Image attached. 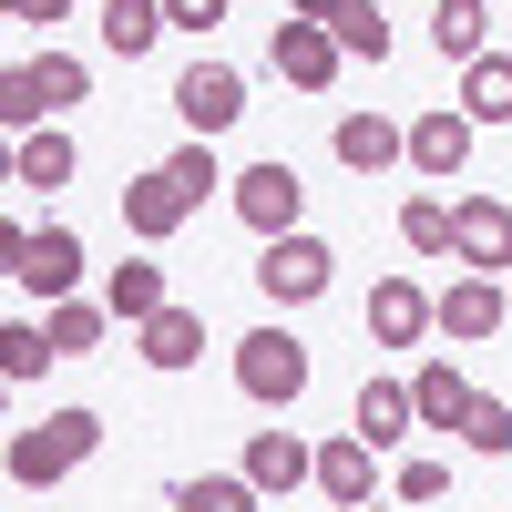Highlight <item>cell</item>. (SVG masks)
Segmentation results:
<instances>
[{"mask_svg":"<svg viewBox=\"0 0 512 512\" xmlns=\"http://www.w3.org/2000/svg\"><path fill=\"white\" fill-rule=\"evenodd\" d=\"M93 451H103V420H93V410H41L31 431H11V482H21V492H52V482L82 472Z\"/></svg>","mask_w":512,"mask_h":512,"instance_id":"cell-1","label":"cell"},{"mask_svg":"<svg viewBox=\"0 0 512 512\" xmlns=\"http://www.w3.org/2000/svg\"><path fill=\"white\" fill-rule=\"evenodd\" d=\"M82 93H93V72L72 52H31V62L0 72V123H11V134H41V123H62Z\"/></svg>","mask_w":512,"mask_h":512,"instance_id":"cell-2","label":"cell"},{"mask_svg":"<svg viewBox=\"0 0 512 512\" xmlns=\"http://www.w3.org/2000/svg\"><path fill=\"white\" fill-rule=\"evenodd\" d=\"M236 390L256 410H297L308 400V338L297 328H246L236 338Z\"/></svg>","mask_w":512,"mask_h":512,"instance_id":"cell-3","label":"cell"},{"mask_svg":"<svg viewBox=\"0 0 512 512\" xmlns=\"http://www.w3.org/2000/svg\"><path fill=\"white\" fill-rule=\"evenodd\" d=\"M0 256H11V287L21 297H41V308H62V297L82 287V236L72 226H0Z\"/></svg>","mask_w":512,"mask_h":512,"instance_id":"cell-4","label":"cell"},{"mask_svg":"<svg viewBox=\"0 0 512 512\" xmlns=\"http://www.w3.org/2000/svg\"><path fill=\"white\" fill-rule=\"evenodd\" d=\"M175 113H185V134H195V144L236 134V123H246V72H236V62H205V52H195V62L175 72Z\"/></svg>","mask_w":512,"mask_h":512,"instance_id":"cell-5","label":"cell"},{"mask_svg":"<svg viewBox=\"0 0 512 512\" xmlns=\"http://www.w3.org/2000/svg\"><path fill=\"white\" fill-rule=\"evenodd\" d=\"M256 287L277 297V308H308V297H328L338 287V256H328V236H267V256H256Z\"/></svg>","mask_w":512,"mask_h":512,"instance_id":"cell-6","label":"cell"},{"mask_svg":"<svg viewBox=\"0 0 512 512\" xmlns=\"http://www.w3.org/2000/svg\"><path fill=\"white\" fill-rule=\"evenodd\" d=\"M226 205H236L256 236H297V216H308V185H297L287 154H267V164H246V175L226 185Z\"/></svg>","mask_w":512,"mask_h":512,"instance_id":"cell-7","label":"cell"},{"mask_svg":"<svg viewBox=\"0 0 512 512\" xmlns=\"http://www.w3.org/2000/svg\"><path fill=\"white\" fill-rule=\"evenodd\" d=\"M451 267L461 277H502L512 267V205L502 195H451Z\"/></svg>","mask_w":512,"mask_h":512,"instance_id":"cell-8","label":"cell"},{"mask_svg":"<svg viewBox=\"0 0 512 512\" xmlns=\"http://www.w3.org/2000/svg\"><path fill=\"white\" fill-rule=\"evenodd\" d=\"M472 134H482V123L461 113V103L410 113V175H420V185H461V164H472Z\"/></svg>","mask_w":512,"mask_h":512,"instance_id":"cell-9","label":"cell"},{"mask_svg":"<svg viewBox=\"0 0 512 512\" xmlns=\"http://www.w3.org/2000/svg\"><path fill=\"white\" fill-rule=\"evenodd\" d=\"M369 338L379 349H420V338H441V297L420 277H379L369 287Z\"/></svg>","mask_w":512,"mask_h":512,"instance_id":"cell-10","label":"cell"},{"mask_svg":"<svg viewBox=\"0 0 512 512\" xmlns=\"http://www.w3.org/2000/svg\"><path fill=\"white\" fill-rule=\"evenodd\" d=\"M267 62H277V82H297V93H328L349 52H338V31H328V21H277Z\"/></svg>","mask_w":512,"mask_h":512,"instance_id":"cell-11","label":"cell"},{"mask_svg":"<svg viewBox=\"0 0 512 512\" xmlns=\"http://www.w3.org/2000/svg\"><path fill=\"white\" fill-rule=\"evenodd\" d=\"M502 318H512L502 277H451V287H441V338H451V349H482V338H502Z\"/></svg>","mask_w":512,"mask_h":512,"instance_id":"cell-12","label":"cell"},{"mask_svg":"<svg viewBox=\"0 0 512 512\" xmlns=\"http://www.w3.org/2000/svg\"><path fill=\"white\" fill-rule=\"evenodd\" d=\"M185 216H195V195H185L175 175H164V164H144V175L123 185V236H144V246H164V236H175Z\"/></svg>","mask_w":512,"mask_h":512,"instance_id":"cell-13","label":"cell"},{"mask_svg":"<svg viewBox=\"0 0 512 512\" xmlns=\"http://www.w3.org/2000/svg\"><path fill=\"white\" fill-rule=\"evenodd\" d=\"M338 164L349 175H390V164H410V123H390V113H338Z\"/></svg>","mask_w":512,"mask_h":512,"instance_id":"cell-14","label":"cell"},{"mask_svg":"<svg viewBox=\"0 0 512 512\" xmlns=\"http://www.w3.org/2000/svg\"><path fill=\"white\" fill-rule=\"evenodd\" d=\"M349 431L369 451H400L420 431V400H410V379H359V410H349Z\"/></svg>","mask_w":512,"mask_h":512,"instance_id":"cell-15","label":"cell"},{"mask_svg":"<svg viewBox=\"0 0 512 512\" xmlns=\"http://www.w3.org/2000/svg\"><path fill=\"white\" fill-rule=\"evenodd\" d=\"M318 492H328L338 512H359V502H379V451H369L359 431H338V441H318Z\"/></svg>","mask_w":512,"mask_h":512,"instance_id":"cell-16","label":"cell"},{"mask_svg":"<svg viewBox=\"0 0 512 512\" xmlns=\"http://www.w3.org/2000/svg\"><path fill=\"white\" fill-rule=\"evenodd\" d=\"M72 175H82V144L62 134V123L11 134V185H41V195H52V185H72Z\"/></svg>","mask_w":512,"mask_h":512,"instance_id":"cell-17","label":"cell"},{"mask_svg":"<svg viewBox=\"0 0 512 512\" xmlns=\"http://www.w3.org/2000/svg\"><path fill=\"white\" fill-rule=\"evenodd\" d=\"M410 400H420V431H461V410H472V379L451 369V349H431L410 369Z\"/></svg>","mask_w":512,"mask_h":512,"instance_id":"cell-18","label":"cell"},{"mask_svg":"<svg viewBox=\"0 0 512 512\" xmlns=\"http://www.w3.org/2000/svg\"><path fill=\"white\" fill-rule=\"evenodd\" d=\"M103 308H113V328L164 318V308H175V297H164V267H154V256H123V267L103 277Z\"/></svg>","mask_w":512,"mask_h":512,"instance_id":"cell-19","label":"cell"},{"mask_svg":"<svg viewBox=\"0 0 512 512\" xmlns=\"http://www.w3.org/2000/svg\"><path fill=\"white\" fill-rule=\"evenodd\" d=\"M246 482L256 492H297V482H318V451L297 441V431H256L246 441Z\"/></svg>","mask_w":512,"mask_h":512,"instance_id":"cell-20","label":"cell"},{"mask_svg":"<svg viewBox=\"0 0 512 512\" xmlns=\"http://www.w3.org/2000/svg\"><path fill=\"white\" fill-rule=\"evenodd\" d=\"M93 31H103V52H113V62H144L175 21H164V0H103V21H93Z\"/></svg>","mask_w":512,"mask_h":512,"instance_id":"cell-21","label":"cell"},{"mask_svg":"<svg viewBox=\"0 0 512 512\" xmlns=\"http://www.w3.org/2000/svg\"><path fill=\"white\" fill-rule=\"evenodd\" d=\"M134 338H144V369H164V379L205 359V318H195V308H164V318H144Z\"/></svg>","mask_w":512,"mask_h":512,"instance_id":"cell-22","label":"cell"},{"mask_svg":"<svg viewBox=\"0 0 512 512\" xmlns=\"http://www.w3.org/2000/svg\"><path fill=\"white\" fill-rule=\"evenodd\" d=\"M431 41H441V62L472 72V62L492 52V11H482V0H441V11H431Z\"/></svg>","mask_w":512,"mask_h":512,"instance_id":"cell-23","label":"cell"},{"mask_svg":"<svg viewBox=\"0 0 512 512\" xmlns=\"http://www.w3.org/2000/svg\"><path fill=\"white\" fill-rule=\"evenodd\" d=\"M41 328H52V359H93L113 308H93V297H62V308H41Z\"/></svg>","mask_w":512,"mask_h":512,"instance_id":"cell-24","label":"cell"},{"mask_svg":"<svg viewBox=\"0 0 512 512\" xmlns=\"http://www.w3.org/2000/svg\"><path fill=\"white\" fill-rule=\"evenodd\" d=\"M461 113L472 123H512V52H482L461 72Z\"/></svg>","mask_w":512,"mask_h":512,"instance_id":"cell-25","label":"cell"},{"mask_svg":"<svg viewBox=\"0 0 512 512\" xmlns=\"http://www.w3.org/2000/svg\"><path fill=\"white\" fill-rule=\"evenodd\" d=\"M256 502H267V492H256L246 472H205V482H175L164 512H256Z\"/></svg>","mask_w":512,"mask_h":512,"instance_id":"cell-26","label":"cell"},{"mask_svg":"<svg viewBox=\"0 0 512 512\" xmlns=\"http://www.w3.org/2000/svg\"><path fill=\"white\" fill-rule=\"evenodd\" d=\"M41 369H52V328H41V318H11V328H0V379L21 390V379H41Z\"/></svg>","mask_w":512,"mask_h":512,"instance_id":"cell-27","label":"cell"},{"mask_svg":"<svg viewBox=\"0 0 512 512\" xmlns=\"http://www.w3.org/2000/svg\"><path fill=\"white\" fill-rule=\"evenodd\" d=\"M461 451H482V461H502L512 451V410L492 400V390H472V410H461V431H451Z\"/></svg>","mask_w":512,"mask_h":512,"instance_id":"cell-28","label":"cell"},{"mask_svg":"<svg viewBox=\"0 0 512 512\" xmlns=\"http://www.w3.org/2000/svg\"><path fill=\"white\" fill-rule=\"evenodd\" d=\"M328 31H338V52H349V62H390V21H379V0H349Z\"/></svg>","mask_w":512,"mask_h":512,"instance_id":"cell-29","label":"cell"},{"mask_svg":"<svg viewBox=\"0 0 512 512\" xmlns=\"http://www.w3.org/2000/svg\"><path fill=\"white\" fill-rule=\"evenodd\" d=\"M400 246H410V256H451V205H441V195H410V205H400Z\"/></svg>","mask_w":512,"mask_h":512,"instance_id":"cell-30","label":"cell"},{"mask_svg":"<svg viewBox=\"0 0 512 512\" xmlns=\"http://www.w3.org/2000/svg\"><path fill=\"white\" fill-rule=\"evenodd\" d=\"M164 175H175V185H185L195 205H205V195H216V185H236V175H226V164H216V144H195V134H185L175 154H164Z\"/></svg>","mask_w":512,"mask_h":512,"instance_id":"cell-31","label":"cell"},{"mask_svg":"<svg viewBox=\"0 0 512 512\" xmlns=\"http://www.w3.org/2000/svg\"><path fill=\"white\" fill-rule=\"evenodd\" d=\"M451 492V461H431V451H420V461H400V482H390V502H410V512H431Z\"/></svg>","mask_w":512,"mask_h":512,"instance_id":"cell-32","label":"cell"},{"mask_svg":"<svg viewBox=\"0 0 512 512\" xmlns=\"http://www.w3.org/2000/svg\"><path fill=\"white\" fill-rule=\"evenodd\" d=\"M226 11H236V0H164V21H175V31H195V41H205V31H216Z\"/></svg>","mask_w":512,"mask_h":512,"instance_id":"cell-33","label":"cell"},{"mask_svg":"<svg viewBox=\"0 0 512 512\" xmlns=\"http://www.w3.org/2000/svg\"><path fill=\"white\" fill-rule=\"evenodd\" d=\"M0 11H11V21H62L72 0H0Z\"/></svg>","mask_w":512,"mask_h":512,"instance_id":"cell-34","label":"cell"},{"mask_svg":"<svg viewBox=\"0 0 512 512\" xmlns=\"http://www.w3.org/2000/svg\"><path fill=\"white\" fill-rule=\"evenodd\" d=\"M349 0H287V21H338Z\"/></svg>","mask_w":512,"mask_h":512,"instance_id":"cell-35","label":"cell"},{"mask_svg":"<svg viewBox=\"0 0 512 512\" xmlns=\"http://www.w3.org/2000/svg\"><path fill=\"white\" fill-rule=\"evenodd\" d=\"M359 512H410V502H359Z\"/></svg>","mask_w":512,"mask_h":512,"instance_id":"cell-36","label":"cell"}]
</instances>
